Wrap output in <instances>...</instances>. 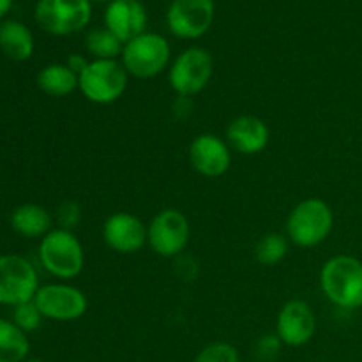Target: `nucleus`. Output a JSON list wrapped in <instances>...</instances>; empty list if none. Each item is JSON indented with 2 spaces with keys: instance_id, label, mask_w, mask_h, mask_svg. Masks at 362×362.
Returning a JSON list of instances; mask_svg holds the SVG:
<instances>
[{
  "instance_id": "nucleus-11",
  "label": "nucleus",
  "mask_w": 362,
  "mask_h": 362,
  "mask_svg": "<svg viewBox=\"0 0 362 362\" xmlns=\"http://www.w3.org/2000/svg\"><path fill=\"white\" fill-rule=\"evenodd\" d=\"M34 304L42 317L59 322L78 320L88 308L87 296L80 288L62 283L41 286L35 293Z\"/></svg>"
},
{
  "instance_id": "nucleus-5",
  "label": "nucleus",
  "mask_w": 362,
  "mask_h": 362,
  "mask_svg": "<svg viewBox=\"0 0 362 362\" xmlns=\"http://www.w3.org/2000/svg\"><path fill=\"white\" fill-rule=\"evenodd\" d=\"M78 88L90 103L112 105L126 92L127 71L117 59H94L78 76Z\"/></svg>"
},
{
  "instance_id": "nucleus-29",
  "label": "nucleus",
  "mask_w": 362,
  "mask_h": 362,
  "mask_svg": "<svg viewBox=\"0 0 362 362\" xmlns=\"http://www.w3.org/2000/svg\"><path fill=\"white\" fill-rule=\"evenodd\" d=\"M11 6H13V0H0V18H4L9 13Z\"/></svg>"
},
{
  "instance_id": "nucleus-13",
  "label": "nucleus",
  "mask_w": 362,
  "mask_h": 362,
  "mask_svg": "<svg viewBox=\"0 0 362 362\" xmlns=\"http://www.w3.org/2000/svg\"><path fill=\"white\" fill-rule=\"evenodd\" d=\"M103 239L117 253H136L147 244V226L131 212H115L103 225Z\"/></svg>"
},
{
  "instance_id": "nucleus-12",
  "label": "nucleus",
  "mask_w": 362,
  "mask_h": 362,
  "mask_svg": "<svg viewBox=\"0 0 362 362\" xmlns=\"http://www.w3.org/2000/svg\"><path fill=\"white\" fill-rule=\"evenodd\" d=\"M317 331V317L310 304L303 299H292L279 310L276 318V334L283 345L303 346L311 341Z\"/></svg>"
},
{
  "instance_id": "nucleus-30",
  "label": "nucleus",
  "mask_w": 362,
  "mask_h": 362,
  "mask_svg": "<svg viewBox=\"0 0 362 362\" xmlns=\"http://www.w3.org/2000/svg\"><path fill=\"white\" fill-rule=\"evenodd\" d=\"M90 2H112V0H90Z\"/></svg>"
},
{
  "instance_id": "nucleus-3",
  "label": "nucleus",
  "mask_w": 362,
  "mask_h": 362,
  "mask_svg": "<svg viewBox=\"0 0 362 362\" xmlns=\"http://www.w3.org/2000/svg\"><path fill=\"white\" fill-rule=\"evenodd\" d=\"M170 59L172 49L168 39L156 32H144L138 37L131 39L124 45L120 55V62L127 74L140 80H148L161 74L168 66Z\"/></svg>"
},
{
  "instance_id": "nucleus-24",
  "label": "nucleus",
  "mask_w": 362,
  "mask_h": 362,
  "mask_svg": "<svg viewBox=\"0 0 362 362\" xmlns=\"http://www.w3.org/2000/svg\"><path fill=\"white\" fill-rule=\"evenodd\" d=\"M42 320L41 311L37 310V306L34 304V300L30 303H23L20 306H14V317L13 322L21 329L23 332H30L39 329Z\"/></svg>"
},
{
  "instance_id": "nucleus-23",
  "label": "nucleus",
  "mask_w": 362,
  "mask_h": 362,
  "mask_svg": "<svg viewBox=\"0 0 362 362\" xmlns=\"http://www.w3.org/2000/svg\"><path fill=\"white\" fill-rule=\"evenodd\" d=\"M193 362H240V356L230 343L216 341L202 349Z\"/></svg>"
},
{
  "instance_id": "nucleus-9",
  "label": "nucleus",
  "mask_w": 362,
  "mask_h": 362,
  "mask_svg": "<svg viewBox=\"0 0 362 362\" xmlns=\"http://www.w3.org/2000/svg\"><path fill=\"white\" fill-rule=\"evenodd\" d=\"M37 290V272L27 258L16 255L0 257V304L20 306L30 303Z\"/></svg>"
},
{
  "instance_id": "nucleus-8",
  "label": "nucleus",
  "mask_w": 362,
  "mask_h": 362,
  "mask_svg": "<svg viewBox=\"0 0 362 362\" xmlns=\"http://www.w3.org/2000/svg\"><path fill=\"white\" fill-rule=\"evenodd\" d=\"M191 228L186 216L177 209H163L147 226V243L163 258L182 255L189 243Z\"/></svg>"
},
{
  "instance_id": "nucleus-16",
  "label": "nucleus",
  "mask_w": 362,
  "mask_h": 362,
  "mask_svg": "<svg viewBox=\"0 0 362 362\" xmlns=\"http://www.w3.org/2000/svg\"><path fill=\"white\" fill-rule=\"evenodd\" d=\"M269 138L271 131L267 124L255 115L237 117L226 127V141L240 154H258L269 145Z\"/></svg>"
},
{
  "instance_id": "nucleus-14",
  "label": "nucleus",
  "mask_w": 362,
  "mask_h": 362,
  "mask_svg": "<svg viewBox=\"0 0 362 362\" xmlns=\"http://www.w3.org/2000/svg\"><path fill=\"white\" fill-rule=\"evenodd\" d=\"M189 163L204 177L225 175L232 163L228 144L216 134H200L189 145Z\"/></svg>"
},
{
  "instance_id": "nucleus-27",
  "label": "nucleus",
  "mask_w": 362,
  "mask_h": 362,
  "mask_svg": "<svg viewBox=\"0 0 362 362\" xmlns=\"http://www.w3.org/2000/svg\"><path fill=\"white\" fill-rule=\"evenodd\" d=\"M191 110H193V101L191 98H184V95H177L175 103L172 106V112L175 115V119H186L189 117Z\"/></svg>"
},
{
  "instance_id": "nucleus-6",
  "label": "nucleus",
  "mask_w": 362,
  "mask_h": 362,
  "mask_svg": "<svg viewBox=\"0 0 362 362\" xmlns=\"http://www.w3.org/2000/svg\"><path fill=\"white\" fill-rule=\"evenodd\" d=\"M35 23L52 35H73L83 30L92 18L90 0H37Z\"/></svg>"
},
{
  "instance_id": "nucleus-4",
  "label": "nucleus",
  "mask_w": 362,
  "mask_h": 362,
  "mask_svg": "<svg viewBox=\"0 0 362 362\" xmlns=\"http://www.w3.org/2000/svg\"><path fill=\"white\" fill-rule=\"evenodd\" d=\"M39 260L55 278L73 279L83 271V246L71 230L55 228L41 239Z\"/></svg>"
},
{
  "instance_id": "nucleus-19",
  "label": "nucleus",
  "mask_w": 362,
  "mask_h": 362,
  "mask_svg": "<svg viewBox=\"0 0 362 362\" xmlns=\"http://www.w3.org/2000/svg\"><path fill=\"white\" fill-rule=\"evenodd\" d=\"M37 85L52 98H64L78 88V74L73 73L66 64H49L39 71Z\"/></svg>"
},
{
  "instance_id": "nucleus-32",
  "label": "nucleus",
  "mask_w": 362,
  "mask_h": 362,
  "mask_svg": "<svg viewBox=\"0 0 362 362\" xmlns=\"http://www.w3.org/2000/svg\"><path fill=\"white\" fill-rule=\"evenodd\" d=\"M67 362H80V361H67Z\"/></svg>"
},
{
  "instance_id": "nucleus-20",
  "label": "nucleus",
  "mask_w": 362,
  "mask_h": 362,
  "mask_svg": "<svg viewBox=\"0 0 362 362\" xmlns=\"http://www.w3.org/2000/svg\"><path fill=\"white\" fill-rule=\"evenodd\" d=\"M28 350L30 343L27 332L21 331L14 322L0 318V362H23Z\"/></svg>"
},
{
  "instance_id": "nucleus-2",
  "label": "nucleus",
  "mask_w": 362,
  "mask_h": 362,
  "mask_svg": "<svg viewBox=\"0 0 362 362\" xmlns=\"http://www.w3.org/2000/svg\"><path fill=\"white\" fill-rule=\"evenodd\" d=\"M334 225V214L327 202L308 198L299 202L286 218V235L296 246L315 247L324 243Z\"/></svg>"
},
{
  "instance_id": "nucleus-18",
  "label": "nucleus",
  "mask_w": 362,
  "mask_h": 362,
  "mask_svg": "<svg viewBox=\"0 0 362 362\" xmlns=\"http://www.w3.org/2000/svg\"><path fill=\"white\" fill-rule=\"evenodd\" d=\"M11 226L14 232L27 239L45 237L46 233L52 232V216L41 205L25 204L13 212Z\"/></svg>"
},
{
  "instance_id": "nucleus-28",
  "label": "nucleus",
  "mask_w": 362,
  "mask_h": 362,
  "mask_svg": "<svg viewBox=\"0 0 362 362\" xmlns=\"http://www.w3.org/2000/svg\"><path fill=\"white\" fill-rule=\"evenodd\" d=\"M66 66L69 67L73 73H76L78 76H80V74L85 71V67L88 66V60L85 59L83 55H80V53H71L66 60Z\"/></svg>"
},
{
  "instance_id": "nucleus-26",
  "label": "nucleus",
  "mask_w": 362,
  "mask_h": 362,
  "mask_svg": "<svg viewBox=\"0 0 362 362\" xmlns=\"http://www.w3.org/2000/svg\"><path fill=\"white\" fill-rule=\"evenodd\" d=\"M57 223L60 225V228L64 230H73L80 225L81 221V209L76 202L66 200L59 205L57 209Z\"/></svg>"
},
{
  "instance_id": "nucleus-1",
  "label": "nucleus",
  "mask_w": 362,
  "mask_h": 362,
  "mask_svg": "<svg viewBox=\"0 0 362 362\" xmlns=\"http://www.w3.org/2000/svg\"><path fill=\"white\" fill-rule=\"evenodd\" d=\"M320 288L334 306L362 308V262L350 255L329 258L320 271Z\"/></svg>"
},
{
  "instance_id": "nucleus-22",
  "label": "nucleus",
  "mask_w": 362,
  "mask_h": 362,
  "mask_svg": "<svg viewBox=\"0 0 362 362\" xmlns=\"http://www.w3.org/2000/svg\"><path fill=\"white\" fill-rule=\"evenodd\" d=\"M288 253V239L281 233H267L255 246V258L265 267L279 264Z\"/></svg>"
},
{
  "instance_id": "nucleus-25",
  "label": "nucleus",
  "mask_w": 362,
  "mask_h": 362,
  "mask_svg": "<svg viewBox=\"0 0 362 362\" xmlns=\"http://www.w3.org/2000/svg\"><path fill=\"white\" fill-rule=\"evenodd\" d=\"M281 339L276 334H264L255 343V357L258 362H274L281 354Z\"/></svg>"
},
{
  "instance_id": "nucleus-21",
  "label": "nucleus",
  "mask_w": 362,
  "mask_h": 362,
  "mask_svg": "<svg viewBox=\"0 0 362 362\" xmlns=\"http://www.w3.org/2000/svg\"><path fill=\"white\" fill-rule=\"evenodd\" d=\"M85 46L95 60L117 59L119 55H122L124 49V42L106 27L92 28L85 39Z\"/></svg>"
},
{
  "instance_id": "nucleus-10",
  "label": "nucleus",
  "mask_w": 362,
  "mask_h": 362,
  "mask_svg": "<svg viewBox=\"0 0 362 362\" xmlns=\"http://www.w3.org/2000/svg\"><path fill=\"white\" fill-rule=\"evenodd\" d=\"M214 0H172L166 11L168 30L179 39H198L214 21Z\"/></svg>"
},
{
  "instance_id": "nucleus-15",
  "label": "nucleus",
  "mask_w": 362,
  "mask_h": 362,
  "mask_svg": "<svg viewBox=\"0 0 362 362\" xmlns=\"http://www.w3.org/2000/svg\"><path fill=\"white\" fill-rule=\"evenodd\" d=\"M147 20L141 0H112L105 9V27L124 45L147 32Z\"/></svg>"
},
{
  "instance_id": "nucleus-17",
  "label": "nucleus",
  "mask_w": 362,
  "mask_h": 362,
  "mask_svg": "<svg viewBox=\"0 0 362 362\" xmlns=\"http://www.w3.org/2000/svg\"><path fill=\"white\" fill-rule=\"evenodd\" d=\"M0 49L7 59L14 62L28 60L34 53V35L30 28L16 20H6L0 23Z\"/></svg>"
},
{
  "instance_id": "nucleus-7",
  "label": "nucleus",
  "mask_w": 362,
  "mask_h": 362,
  "mask_svg": "<svg viewBox=\"0 0 362 362\" xmlns=\"http://www.w3.org/2000/svg\"><path fill=\"white\" fill-rule=\"evenodd\" d=\"M214 73V59L200 46L184 49L172 62L168 73L170 87L177 95L191 98L204 90Z\"/></svg>"
},
{
  "instance_id": "nucleus-31",
  "label": "nucleus",
  "mask_w": 362,
  "mask_h": 362,
  "mask_svg": "<svg viewBox=\"0 0 362 362\" xmlns=\"http://www.w3.org/2000/svg\"><path fill=\"white\" fill-rule=\"evenodd\" d=\"M25 362H45V361H41V359H30V361H25Z\"/></svg>"
}]
</instances>
